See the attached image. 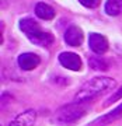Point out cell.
<instances>
[{
	"instance_id": "1",
	"label": "cell",
	"mask_w": 122,
	"mask_h": 126,
	"mask_svg": "<svg viewBox=\"0 0 122 126\" xmlns=\"http://www.w3.org/2000/svg\"><path fill=\"white\" fill-rule=\"evenodd\" d=\"M115 86H117L115 80L109 79V77H94L81 86L74 99L79 102H87V101H91L93 98L101 95L105 91L114 90Z\"/></svg>"
},
{
	"instance_id": "2",
	"label": "cell",
	"mask_w": 122,
	"mask_h": 126,
	"mask_svg": "<svg viewBox=\"0 0 122 126\" xmlns=\"http://www.w3.org/2000/svg\"><path fill=\"white\" fill-rule=\"evenodd\" d=\"M20 28L23 30V32L30 38V39L36 44V45L41 46H51L52 42H53V36L49 32L42 31L39 27V24L31 20V18H25V20H21L20 23Z\"/></svg>"
},
{
	"instance_id": "3",
	"label": "cell",
	"mask_w": 122,
	"mask_h": 126,
	"mask_svg": "<svg viewBox=\"0 0 122 126\" xmlns=\"http://www.w3.org/2000/svg\"><path fill=\"white\" fill-rule=\"evenodd\" d=\"M86 111H87L86 104L76 101L74 104H69V105H65L60 109H58L56 113H55V119L60 123H70V122L81 118L86 113Z\"/></svg>"
},
{
	"instance_id": "4",
	"label": "cell",
	"mask_w": 122,
	"mask_h": 126,
	"mask_svg": "<svg viewBox=\"0 0 122 126\" xmlns=\"http://www.w3.org/2000/svg\"><path fill=\"white\" fill-rule=\"evenodd\" d=\"M59 62L62 63V66H65L69 70H74L79 72L81 69V59L79 58V55L72 53V52H63L59 55Z\"/></svg>"
},
{
	"instance_id": "5",
	"label": "cell",
	"mask_w": 122,
	"mask_h": 126,
	"mask_svg": "<svg viewBox=\"0 0 122 126\" xmlns=\"http://www.w3.org/2000/svg\"><path fill=\"white\" fill-rule=\"evenodd\" d=\"M88 45H90V49L97 55H103L107 52L108 49V41L107 38L100 34H91L90 38H88Z\"/></svg>"
},
{
	"instance_id": "6",
	"label": "cell",
	"mask_w": 122,
	"mask_h": 126,
	"mask_svg": "<svg viewBox=\"0 0 122 126\" xmlns=\"http://www.w3.org/2000/svg\"><path fill=\"white\" fill-rule=\"evenodd\" d=\"M119 118H122V104L119 107H117L114 111H111L109 113L97 118L95 121H93L90 125H87V126H105V125H108V123H111V122L119 119Z\"/></svg>"
},
{
	"instance_id": "7",
	"label": "cell",
	"mask_w": 122,
	"mask_h": 126,
	"mask_svg": "<svg viewBox=\"0 0 122 126\" xmlns=\"http://www.w3.org/2000/svg\"><path fill=\"white\" fill-rule=\"evenodd\" d=\"M36 119V112L34 109H28L25 112L20 113L9 126H34Z\"/></svg>"
},
{
	"instance_id": "8",
	"label": "cell",
	"mask_w": 122,
	"mask_h": 126,
	"mask_svg": "<svg viewBox=\"0 0 122 126\" xmlns=\"http://www.w3.org/2000/svg\"><path fill=\"white\" fill-rule=\"evenodd\" d=\"M39 63H41V59L35 53H23L18 56V64L24 70H32Z\"/></svg>"
},
{
	"instance_id": "9",
	"label": "cell",
	"mask_w": 122,
	"mask_h": 126,
	"mask_svg": "<svg viewBox=\"0 0 122 126\" xmlns=\"http://www.w3.org/2000/svg\"><path fill=\"white\" fill-rule=\"evenodd\" d=\"M65 41L70 46H80L83 42V32L79 27H70L65 32Z\"/></svg>"
},
{
	"instance_id": "10",
	"label": "cell",
	"mask_w": 122,
	"mask_h": 126,
	"mask_svg": "<svg viewBox=\"0 0 122 126\" xmlns=\"http://www.w3.org/2000/svg\"><path fill=\"white\" fill-rule=\"evenodd\" d=\"M35 13L42 20H52L55 17V10L46 3H38L35 7Z\"/></svg>"
},
{
	"instance_id": "11",
	"label": "cell",
	"mask_w": 122,
	"mask_h": 126,
	"mask_svg": "<svg viewBox=\"0 0 122 126\" xmlns=\"http://www.w3.org/2000/svg\"><path fill=\"white\" fill-rule=\"evenodd\" d=\"M105 13L108 16L122 14V0H108L105 3Z\"/></svg>"
},
{
	"instance_id": "12",
	"label": "cell",
	"mask_w": 122,
	"mask_h": 126,
	"mask_svg": "<svg viewBox=\"0 0 122 126\" xmlns=\"http://www.w3.org/2000/svg\"><path fill=\"white\" fill-rule=\"evenodd\" d=\"M90 64H91L94 69H97V70H107V63H105L104 60H101L100 58L91 59V60H90Z\"/></svg>"
},
{
	"instance_id": "13",
	"label": "cell",
	"mask_w": 122,
	"mask_h": 126,
	"mask_svg": "<svg viewBox=\"0 0 122 126\" xmlns=\"http://www.w3.org/2000/svg\"><path fill=\"white\" fill-rule=\"evenodd\" d=\"M121 98H122V87L119 88V90H117V93H115V94L111 95V97L107 99V102H105L104 105H105V107H108V105H111L112 102H115V101H118V99H121Z\"/></svg>"
},
{
	"instance_id": "14",
	"label": "cell",
	"mask_w": 122,
	"mask_h": 126,
	"mask_svg": "<svg viewBox=\"0 0 122 126\" xmlns=\"http://www.w3.org/2000/svg\"><path fill=\"white\" fill-rule=\"evenodd\" d=\"M83 6H86L88 9H94L100 4V0H79Z\"/></svg>"
}]
</instances>
